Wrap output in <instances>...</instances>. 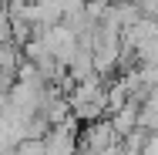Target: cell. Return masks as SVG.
<instances>
[{
  "instance_id": "obj_4",
  "label": "cell",
  "mask_w": 158,
  "mask_h": 155,
  "mask_svg": "<svg viewBox=\"0 0 158 155\" xmlns=\"http://www.w3.org/2000/svg\"><path fill=\"white\" fill-rule=\"evenodd\" d=\"M14 155H44V142H34V138H20L14 145Z\"/></svg>"
},
{
  "instance_id": "obj_3",
  "label": "cell",
  "mask_w": 158,
  "mask_h": 155,
  "mask_svg": "<svg viewBox=\"0 0 158 155\" xmlns=\"http://www.w3.org/2000/svg\"><path fill=\"white\" fill-rule=\"evenodd\" d=\"M44 155H77V131H74V122L54 125V128L44 135Z\"/></svg>"
},
{
  "instance_id": "obj_1",
  "label": "cell",
  "mask_w": 158,
  "mask_h": 155,
  "mask_svg": "<svg viewBox=\"0 0 158 155\" xmlns=\"http://www.w3.org/2000/svg\"><path fill=\"white\" fill-rule=\"evenodd\" d=\"M34 37L44 41L47 54L61 64V67H67V64L74 61V54H77V34L71 31V27H64V24H54V27H47V31H37Z\"/></svg>"
},
{
  "instance_id": "obj_2",
  "label": "cell",
  "mask_w": 158,
  "mask_h": 155,
  "mask_svg": "<svg viewBox=\"0 0 158 155\" xmlns=\"http://www.w3.org/2000/svg\"><path fill=\"white\" fill-rule=\"evenodd\" d=\"M77 145L91 149L94 155H108V149H114V145H118V135L111 131L108 118H101V122H91V125H84V131L77 135Z\"/></svg>"
},
{
  "instance_id": "obj_5",
  "label": "cell",
  "mask_w": 158,
  "mask_h": 155,
  "mask_svg": "<svg viewBox=\"0 0 158 155\" xmlns=\"http://www.w3.org/2000/svg\"><path fill=\"white\" fill-rule=\"evenodd\" d=\"M135 3H138L141 17H148V20H155V24H158V0H135Z\"/></svg>"
}]
</instances>
